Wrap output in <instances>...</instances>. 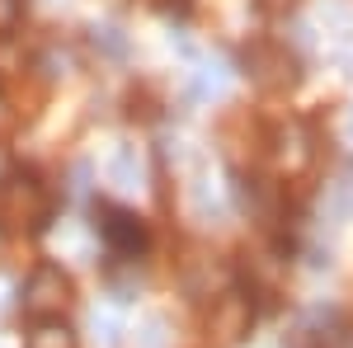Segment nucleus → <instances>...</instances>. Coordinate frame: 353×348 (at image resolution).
Wrapping results in <instances>:
<instances>
[{
    "instance_id": "obj_1",
    "label": "nucleus",
    "mask_w": 353,
    "mask_h": 348,
    "mask_svg": "<svg viewBox=\"0 0 353 348\" xmlns=\"http://www.w3.org/2000/svg\"><path fill=\"white\" fill-rule=\"evenodd\" d=\"M52 221V193L38 174L14 170L0 179V226L10 231H43Z\"/></svg>"
},
{
    "instance_id": "obj_2",
    "label": "nucleus",
    "mask_w": 353,
    "mask_h": 348,
    "mask_svg": "<svg viewBox=\"0 0 353 348\" xmlns=\"http://www.w3.org/2000/svg\"><path fill=\"white\" fill-rule=\"evenodd\" d=\"M19 306H24V316L33 320H61V311L71 306V278L61 273L57 264H38L28 273L24 292H19Z\"/></svg>"
},
{
    "instance_id": "obj_3",
    "label": "nucleus",
    "mask_w": 353,
    "mask_h": 348,
    "mask_svg": "<svg viewBox=\"0 0 353 348\" xmlns=\"http://www.w3.org/2000/svg\"><path fill=\"white\" fill-rule=\"evenodd\" d=\"M250 325H254V301L245 292H221L212 296V311H208V334H212V344L221 348H231V344H241L245 334H250Z\"/></svg>"
},
{
    "instance_id": "obj_4",
    "label": "nucleus",
    "mask_w": 353,
    "mask_h": 348,
    "mask_svg": "<svg viewBox=\"0 0 353 348\" xmlns=\"http://www.w3.org/2000/svg\"><path fill=\"white\" fill-rule=\"evenodd\" d=\"M250 81L264 90H288L297 81V57L283 43H254L250 48Z\"/></svg>"
},
{
    "instance_id": "obj_5",
    "label": "nucleus",
    "mask_w": 353,
    "mask_h": 348,
    "mask_svg": "<svg viewBox=\"0 0 353 348\" xmlns=\"http://www.w3.org/2000/svg\"><path fill=\"white\" fill-rule=\"evenodd\" d=\"M99 236H104V245H109L118 259H132V254L146 249V226H141V216L123 212V207H104V212H99Z\"/></svg>"
},
{
    "instance_id": "obj_6",
    "label": "nucleus",
    "mask_w": 353,
    "mask_h": 348,
    "mask_svg": "<svg viewBox=\"0 0 353 348\" xmlns=\"http://www.w3.org/2000/svg\"><path fill=\"white\" fill-rule=\"evenodd\" d=\"M306 161H311V132H306L301 123H288L283 136H278V170L297 174Z\"/></svg>"
},
{
    "instance_id": "obj_7",
    "label": "nucleus",
    "mask_w": 353,
    "mask_h": 348,
    "mask_svg": "<svg viewBox=\"0 0 353 348\" xmlns=\"http://www.w3.org/2000/svg\"><path fill=\"white\" fill-rule=\"evenodd\" d=\"M109 179H113V188H137V184H141V161H137L132 146L113 151V161H109Z\"/></svg>"
},
{
    "instance_id": "obj_8",
    "label": "nucleus",
    "mask_w": 353,
    "mask_h": 348,
    "mask_svg": "<svg viewBox=\"0 0 353 348\" xmlns=\"http://www.w3.org/2000/svg\"><path fill=\"white\" fill-rule=\"evenodd\" d=\"M28 348H76V334H71L61 320H43V325H33Z\"/></svg>"
},
{
    "instance_id": "obj_9",
    "label": "nucleus",
    "mask_w": 353,
    "mask_h": 348,
    "mask_svg": "<svg viewBox=\"0 0 353 348\" xmlns=\"http://www.w3.org/2000/svg\"><path fill=\"white\" fill-rule=\"evenodd\" d=\"M259 5H264V10H273V14H283V10H292L297 0H259Z\"/></svg>"
},
{
    "instance_id": "obj_10",
    "label": "nucleus",
    "mask_w": 353,
    "mask_h": 348,
    "mask_svg": "<svg viewBox=\"0 0 353 348\" xmlns=\"http://www.w3.org/2000/svg\"><path fill=\"white\" fill-rule=\"evenodd\" d=\"M10 127V108H5V99H0V132Z\"/></svg>"
},
{
    "instance_id": "obj_11",
    "label": "nucleus",
    "mask_w": 353,
    "mask_h": 348,
    "mask_svg": "<svg viewBox=\"0 0 353 348\" xmlns=\"http://www.w3.org/2000/svg\"><path fill=\"white\" fill-rule=\"evenodd\" d=\"M0 292H5V283H0ZM0 306H5V296H0Z\"/></svg>"
}]
</instances>
